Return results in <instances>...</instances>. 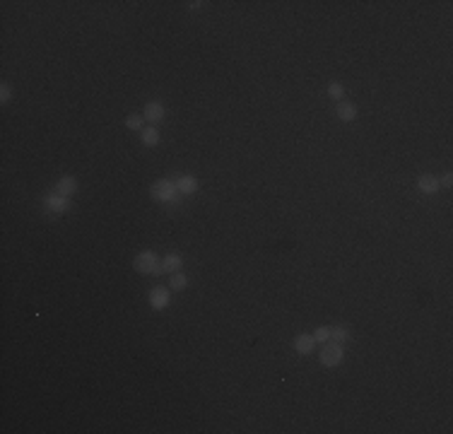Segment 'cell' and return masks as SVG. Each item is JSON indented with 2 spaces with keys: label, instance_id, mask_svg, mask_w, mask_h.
Returning a JSON list of instances; mask_svg holds the SVG:
<instances>
[{
  "label": "cell",
  "instance_id": "cell-1",
  "mask_svg": "<svg viewBox=\"0 0 453 434\" xmlns=\"http://www.w3.org/2000/svg\"><path fill=\"white\" fill-rule=\"evenodd\" d=\"M133 268L138 270V273H145V275H150V273H161V265L157 263V256L152 251H145L140 253L135 261H133Z\"/></svg>",
  "mask_w": 453,
  "mask_h": 434
},
{
  "label": "cell",
  "instance_id": "cell-2",
  "mask_svg": "<svg viewBox=\"0 0 453 434\" xmlns=\"http://www.w3.org/2000/svg\"><path fill=\"white\" fill-rule=\"evenodd\" d=\"M343 362V345L340 343H333V345H325L321 352V364L323 367H338Z\"/></svg>",
  "mask_w": 453,
  "mask_h": 434
},
{
  "label": "cell",
  "instance_id": "cell-3",
  "mask_svg": "<svg viewBox=\"0 0 453 434\" xmlns=\"http://www.w3.org/2000/svg\"><path fill=\"white\" fill-rule=\"evenodd\" d=\"M152 195L157 198L159 203H169V201H176V183H169V181H157L152 186Z\"/></svg>",
  "mask_w": 453,
  "mask_h": 434
},
{
  "label": "cell",
  "instance_id": "cell-4",
  "mask_svg": "<svg viewBox=\"0 0 453 434\" xmlns=\"http://www.w3.org/2000/svg\"><path fill=\"white\" fill-rule=\"evenodd\" d=\"M44 203H46V208H49V210H53V212H65L68 208H70L68 198H65V195H61V193H49Z\"/></svg>",
  "mask_w": 453,
  "mask_h": 434
},
{
  "label": "cell",
  "instance_id": "cell-5",
  "mask_svg": "<svg viewBox=\"0 0 453 434\" xmlns=\"http://www.w3.org/2000/svg\"><path fill=\"white\" fill-rule=\"evenodd\" d=\"M150 304L154 309H164L167 304H169V290H164V287H154L150 294Z\"/></svg>",
  "mask_w": 453,
  "mask_h": 434
},
{
  "label": "cell",
  "instance_id": "cell-6",
  "mask_svg": "<svg viewBox=\"0 0 453 434\" xmlns=\"http://www.w3.org/2000/svg\"><path fill=\"white\" fill-rule=\"evenodd\" d=\"M417 188L422 193H436L439 191V179L436 176H429V174H424V176H420V181H417Z\"/></svg>",
  "mask_w": 453,
  "mask_h": 434
},
{
  "label": "cell",
  "instance_id": "cell-7",
  "mask_svg": "<svg viewBox=\"0 0 453 434\" xmlns=\"http://www.w3.org/2000/svg\"><path fill=\"white\" fill-rule=\"evenodd\" d=\"M313 345H316L313 335H297V338H294V347H297V352H302V354L313 352Z\"/></svg>",
  "mask_w": 453,
  "mask_h": 434
},
{
  "label": "cell",
  "instance_id": "cell-8",
  "mask_svg": "<svg viewBox=\"0 0 453 434\" xmlns=\"http://www.w3.org/2000/svg\"><path fill=\"white\" fill-rule=\"evenodd\" d=\"M145 121H161L164 119V106L161 104H157V101H150L147 106H145Z\"/></svg>",
  "mask_w": 453,
  "mask_h": 434
},
{
  "label": "cell",
  "instance_id": "cell-9",
  "mask_svg": "<svg viewBox=\"0 0 453 434\" xmlns=\"http://www.w3.org/2000/svg\"><path fill=\"white\" fill-rule=\"evenodd\" d=\"M77 191V181L72 179V176H63L61 181H58V186H56V193H61V195H72V193Z\"/></svg>",
  "mask_w": 453,
  "mask_h": 434
},
{
  "label": "cell",
  "instance_id": "cell-10",
  "mask_svg": "<svg viewBox=\"0 0 453 434\" xmlns=\"http://www.w3.org/2000/svg\"><path fill=\"white\" fill-rule=\"evenodd\" d=\"M181 263H183V258L179 253H169V256L164 258V263H161V270H164V273H179Z\"/></svg>",
  "mask_w": 453,
  "mask_h": 434
},
{
  "label": "cell",
  "instance_id": "cell-11",
  "mask_svg": "<svg viewBox=\"0 0 453 434\" xmlns=\"http://www.w3.org/2000/svg\"><path fill=\"white\" fill-rule=\"evenodd\" d=\"M195 188H198V181L193 179V176H179L176 179V191H181V193H195Z\"/></svg>",
  "mask_w": 453,
  "mask_h": 434
},
{
  "label": "cell",
  "instance_id": "cell-12",
  "mask_svg": "<svg viewBox=\"0 0 453 434\" xmlns=\"http://www.w3.org/2000/svg\"><path fill=\"white\" fill-rule=\"evenodd\" d=\"M338 116H340L343 121H354V119H357V106H354V104H347V101H343V104L338 106Z\"/></svg>",
  "mask_w": 453,
  "mask_h": 434
},
{
  "label": "cell",
  "instance_id": "cell-13",
  "mask_svg": "<svg viewBox=\"0 0 453 434\" xmlns=\"http://www.w3.org/2000/svg\"><path fill=\"white\" fill-rule=\"evenodd\" d=\"M331 338L335 340V343L343 345L350 335H347V328H345V326H333V328H331Z\"/></svg>",
  "mask_w": 453,
  "mask_h": 434
},
{
  "label": "cell",
  "instance_id": "cell-14",
  "mask_svg": "<svg viewBox=\"0 0 453 434\" xmlns=\"http://www.w3.org/2000/svg\"><path fill=\"white\" fill-rule=\"evenodd\" d=\"M186 285H188V278H186V275H183V273H172V280H169V287H172V290H183Z\"/></svg>",
  "mask_w": 453,
  "mask_h": 434
},
{
  "label": "cell",
  "instance_id": "cell-15",
  "mask_svg": "<svg viewBox=\"0 0 453 434\" xmlns=\"http://www.w3.org/2000/svg\"><path fill=\"white\" fill-rule=\"evenodd\" d=\"M142 142H145L147 147H154V145L159 142V133L154 131V128H147V131L142 133Z\"/></svg>",
  "mask_w": 453,
  "mask_h": 434
},
{
  "label": "cell",
  "instance_id": "cell-16",
  "mask_svg": "<svg viewBox=\"0 0 453 434\" xmlns=\"http://www.w3.org/2000/svg\"><path fill=\"white\" fill-rule=\"evenodd\" d=\"M313 340H316V343H325V340H331V328H328V326L316 328V331H313Z\"/></svg>",
  "mask_w": 453,
  "mask_h": 434
},
{
  "label": "cell",
  "instance_id": "cell-17",
  "mask_svg": "<svg viewBox=\"0 0 453 434\" xmlns=\"http://www.w3.org/2000/svg\"><path fill=\"white\" fill-rule=\"evenodd\" d=\"M328 94H331L333 99H343V87L338 82H333L331 87H328Z\"/></svg>",
  "mask_w": 453,
  "mask_h": 434
},
{
  "label": "cell",
  "instance_id": "cell-18",
  "mask_svg": "<svg viewBox=\"0 0 453 434\" xmlns=\"http://www.w3.org/2000/svg\"><path fill=\"white\" fill-rule=\"evenodd\" d=\"M126 123H128V128H140V126H142V119H140V116H131V119H128Z\"/></svg>",
  "mask_w": 453,
  "mask_h": 434
},
{
  "label": "cell",
  "instance_id": "cell-19",
  "mask_svg": "<svg viewBox=\"0 0 453 434\" xmlns=\"http://www.w3.org/2000/svg\"><path fill=\"white\" fill-rule=\"evenodd\" d=\"M451 183H453V176H451V174H443L441 181H439V186H446V188H448Z\"/></svg>",
  "mask_w": 453,
  "mask_h": 434
},
{
  "label": "cell",
  "instance_id": "cell-20",
  "mask_svg": "<svg viewBox=\"0 0 453 434\" xmlns=\"http://www.w3.org/2000/svg\"><path fill=\"white\" fill-rule=\"evenodd\" d=\"M0 99H3V101L10 99V87H8V85H3V90H0Z\"/></svg>",
  "mask_w": 453,
  "mask_h": 434
}]
</instances>
